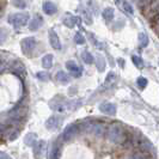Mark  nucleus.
<instances>
[{"mask_svg": "<svg viewBox=\"0 0 159 159\" xmlns=\"http://www.w3.org/2000/svg\"><path fill=\"white\" fill-rule=\"evenodd\" d=\"M29 20V15L28 13H13L7 18V22L12 24L15 28H22Z\"/></svg>", "mask_w": 159, "mask_h": 159, "instance_id": "20e7f679", "label": "nucleus"}, {"mask_svg": "<svg viewBox=\"0 0 159 159\" xmlns=\"http://www.w3.org/2000/svg\"><path fill=\"white\" fill-rule=\"evenodd\" d=\"M99 110L101 112L107 114V115H115L117 108L114 103H102L99 105Z\"/></svg>", "mask_w": 159, "mask_h": 159, "instance_id": "1a4fd4ad", "label": "nucleus"}, {"mask_svg": "<svg viewBox=\"0 0 159 159\" xmlns=\"http://www.w3.org/2000/svg\"><path fill=\"white\" fill-rule=\"evenodd\" d=\"M66 67H67L68 71L71 72V74L73 77H75V78L81 77V74H83V68H81L75 61H73V60L67 61V62H66Z\"/></svg>", "mask_w": 159, "mask_h": 159, "instance_id": "6e6552de", "label": "nucleus"}, {"mask_svg": "<svg viewBox=\"0 0 159 159\" xmlns=\"http://www.w3.org/2000/svg\"><path fill=\"white\" fill-rule=\"evenodd\" d=\"M132 61H133V64L135 65L138 68H143V59H141L139 55H133V56H132Z\"/></svg>", "mask_w": 159, "mask_h": 159, "instance_id": "a878e982", "label": "nucleus"}, {"mask_svg": "<svg viewBox=\"0 0 159 159\" xmlns=\"http://www.w3.org/2000/svg\"><path fill=\"white\" fill-rule=\"evenodd\" d=\"M102 16H103V18L105 20H111L112 18H114V8H111V7L104 8Z\"/></svg>", "mask_w": 159, "mask_h": 159, "instance_id": "393cba45", "label": "nucleus"}, {"mask_svg": "<svg viewBox=\"0 0 159 159\" xmlns=\"http://www.w3.org/2000/svg\"><path fill=\"white\" fill-rule=\"evenodd\" d=\"M78 17H73V16H71V15H65V17H64V19H62V23L67 26V28H74V25L77 24V19Z\"/></svg>", "mask_w": 159, "mask_h": 159, "instance_id": "4468645a", "label": "nucleus"}, {"mask_svg": "<svg viewBox=\"0 0 159 159\" xmlns=\"http://www.w3.org/2000/svg\"><path fill=\"white\" fill-rule=\"evenodd\" d=\"M138 145H139L140 150H141L143 152H148L152 148V143H150L147 139H143V138L138 141Z\"/></svg>", "mask_w": 159, "mask_h": 159, "instance_id": "f3484780", "label": "nucleus"}, {"mask_svg": "<svg viewBox=\"0 0 159 159\" xmlns=\"http://www.w3.org/2000/svg\"><path fill=\"white\" fill-rule=\"evenodd\" d=\"M136 84H138V86L140 89H145L146 85H147V79L143 78V77H139V78L136 79Z\"/></svg>", "mask_w": 159, "mask_h": 159, "instance_id": "7c9ffc66", "label": "nucleus"}, {"mask_svg": "<svg viewBox=\"0 0 159 159\" xmlns=\"http://www.w3.org/2000/svg\"><path fill=\"white\" fill-rule=\"evenodd\" d=\"M139 44H140V47L143 48L148 44V37L145 34H140L139 35Z\"/></svg>", "mask_w": 159, "mask_h": 159, "instance_id": "cd10ccee", "label": "nucleus"}, {"mask_svg": "<svg viewBox=\"0 0 159 159\" xmlns=\"http://www.w3.org/2000/svg\"><path fill=\"white\" fill-rule=\"evenodd\" d=\"M60 121H61V119H60L59 116H52V117H49V119L47 120L46 127H47L49 130H54V129H56V128L59 127Z\"/></svg>", "mask_w": 159, "mask_h": 159, "instance_id": "9b49d317", "label": "nucleus"}, {"mask_svg": "<svg viewBox=\"0 0 159 159\" xmlns=\"http://www.w3.org/2000/svg\"><path fill=\"white\" fill-rule=\"evenodd\" d=\"M49 42H50L52 47L54 48V49H57V50L61 49V42H60V39H59L57 34H56L54 30H49Z\"/></svg>", "mask_w": 159, "mask_h": 159, "instance_id": "9d476101", "label": "nucleus"}, {"mask_svg": "<svg viewBox=\"0 0 159 159\" xmlns=\"http://www.w3.org/2000/svg\"><path fill=\"white\" fill-rule=\"evenodd\" d=\"M74 42H75L77 44H84V43H85V37H84L80 32H77L75 36H74Z\"/></svg>", "mask_w": 159, "mask_h": 159, "instance_id": "c756f323", "label": "nucleus"}, {"mask_svg": "<svg viewBox=\"0 0 159 159\" xmlns=\"http://www.w3.org/2000/svg\"><path fill=\"white\" fill-rule=\"evenodd\" d=\"M11 132V126H8L7 123H0V138L10 135Z\"/></svg>", "mask_w": 159, "mask_h": 159, "instance_id": "412c9836", "label": "nucleus"}, {"mask_svg": "<svg viewBox=\"0 0 159 159\" xmlns=\"http://www.w3.org/2000/svg\"><path fill=\"white\" fill-rule=\"evenodd\" d=\"M122 7H123V10L127 12V13H129V15H133V12H134V10H133V7H132V5L128 2V1H126V0H123V2H122Z\"/></svg>", "mask_w": 159, "mask_h": 159, "instance_id": "c85d7f7f", "label": "nucleus"}, {"mask_svg": "<svg viewBox=\"0 0 159 159\" xmlns=\"http://www.w3.org/2000/svg\"><path fill=\"white\" fill-rule=\"evenodd\" d=\"M11 68H12V71L15 72L16 74L20 75V77H24V74H25V67H24V65L22 62L15 61L13 64L11 65Z\"/></svg>", "mask_w": 159, "mask_h": 159, "instance_id": "ddd939ff", "label": "nucleus"}, {"mask_svg": "<svg viewBox=\"0 0 159 159\" xmlns=\"http://www.w3.org/2000/svg\"><path fill=\"white\" fill-rule=\"evenodd\" d=\"M13 5L18 8L26 7V2H25V0H13Z\"/></svg>", "mask_w": 159, "mask_h": 159, "instance_id": "2f4dec72", "label": "nucleus"}, {"mask_svg": "<svg viewBox=\"0 0 159 159\" xmlns=\"http://www.w3.org/2000/svg\"><path fill=\"white\" fill-rule=\"evenodd\" d=\"M95 62L97 66V70L99 72L104 71L105 68V60H104V56L102 54H96L95 56Z\"/></svg>", "mask_w": 159, "mask_h": 159, "instance_id": "dca6fc26", "label": "nucleus"}, {"mask_svg": "<svg viewBox=\"0 0 159 159\" xmlns=\"http://www.w3.org/2000/svg\"><path fill=\"white\" fill-rule=\"evenodd\" d=\"M20 46H22V50H23L24 54L30 55L32 50L36 47V40H35V37H26V39L22 40Z\"/></svg>", "mask_w": 159, "mask_h": 159, "instance_id": "423d86ee", "label": "nucleus"}, {"mask_svg": "<svg viewBox=\"0 0 159 159\" xmlns=\"http://www.w3.org/2000/svg\"><path fill=\"white\" fill-rule=\"evenodd\" d=\"M42 24H43V19H42V17L35 16L31 19V22L29 23V29L32 30V31H35V30H37L39 28H41V25H42Z\"/></svg>", "mask_w": 159, "mask_h": 159, "instance_id": "f8f14e48", "label": "nucleus"}, {"mask_svg": "<svg viewBox=\"0 0 159 159\" xmlns=\"http://www.w3.org/2000/svg\"><path fill=\"white\" fill-rule=\"evenodd\" d=\"M5 37H6V34H5V31H4L2 29H0V43H2V42H4Z\"/></svg>", "mask_w": 159, "mask_h": 159, "instance_id": "72a5a7b5", "label": "nucleus"}, {"mask_svg": "<svg viewBox=\"0 0 159 159\" xmlns=\"http://www.w3.org/2000/svg\"><path fill=\"white\" fill-rule=\"evenodd\" d=\"M18 135H19V130H18V129H15V130H12V132L10 133V135H8V140H15Z\"/></svg>", "mask_w": 159, "mask_h": 159, "instance_id": "473e14b6", "label": "nucleus"}, {"mask_svg": "<svg viewBox=\"0 0 159 159\" xmlns=\"http://www.w3.org/2000/svg\"><path fill=\"white\" fill-rule=\"evenodd\" d=\"M43 12L46 15H54L56 12V6L52 2V1H44L43 4Z\"/></svg>", "mask_w": 159, "mask_h": 159, "instance_id": "2eb2a0df", "label": "nucleus"}, {"mask_svg": "<svg viewBox=\"0 0 159 159\" xmlns=\"http://www.w3.org/2000/svg\"><path fill=\"white\" fill-rule=\"evenodd\" d=\"M49 75H50L49 73H47V72H43V71L37 72V73H36L37 79L42 80V81H48V80L50 79V77H49Z\"/></svg>", "mask_w": 159, "mask_h": 159, "instance_id": "bb28decb", "label": "nucleus"}, {"mask_svg": "<svg viewBox=\"0 0 159 159\" xmlns=\"http://www.w3.org/2000/svg\"><path fill=\"white\" fill-rule=\"evenodd\" d=\"M81 59H83V61H84L85 64H88V65L93 64V61H95L92 54L89 53V52H83V53H81Z\"/></svg>", "mask_w": 159, "mask_h": 159, "instance_id": "5701e85b", "label": "nucleus"}, {"mask_svg": "<svg viewBox=\"0 0 159 159\" xmlns=\"http://www.w3.org/2000/svg\"><path fill=\"white\" fill-rule=\"evenodd\" d=\"M46 151H47V145H46V141H43V140H39V141H36V143H35V145H34V154H35L36 159L43 158V156H44Z\"/></svg>", "mask_w": 159, "mask_h": 159, "instance_id": "0eeeda50", "label": "nucleus"}, {"mask_svg": "<svg viewBox=\"0 0 159 159\" xmlns=\"http://www.w3.org/2000/svg\"><path fill=\"white\" fill-rule=\"evenodd\" d=\"M36 141L37 140H36V134L35 133H29L28 135L25 136V139H24V143H26L28 146H34Z\"/></svg>", "mask_w": 159, "mask_h": 159, "instance_id": "b1692460", "label": "nucleus"}, {"mask_svg": "<svg viewBox=\"0 0 159 159\" xmlns=\"http://www.w3.org/2000/svg\"><path fill=\"white\" fill-rule=\"evenodd\" d=\"M0 159H12V158L8 156L7 153H5V152H0Z\"/></svg>", "mask_w": 159, "mask_h": 159, "instance_id": "f704fd0d", "label": "nucleus"}, {"mask_svg": "<svg viewBox=\"0 0 159 159\" xmlns=\"http://www.w3.org/2000/svg\"><path fill=\"white\" fill-rule=\"evenodd\" d=\"M42 66L44 68H52L53 67V55L52 54H47L43 56L42 59Z\"/></svg>", "mask_w": 159, "mask_h": 159, "instance_id": "aec40b11", "label": "nucleus"}, {"mask_svg": "<svg viewBox=\"0 0 159 159\" xmlns=\"http://www.w3.org/2000/svg\"><path fill=\"white\" fill-rule=\"evenodd\" d=\"M79 130L89 134H93L96 138H102L107 132V126H105V122L101 120L88 117L81 121V123L79 125Z\"/></svg>", "mask_w": 159, "mask_h": 159, "instance_id": "f257e3e1", "label": "nucleus"}, {"mask_svg": "<svg viewBox=\"0 0 159 159\" xmlns=\"http://www.w3.org/2000/svg\"><path fill=\"white\" fill-rule=\"evenodd\" d=\"M26 108L25 105H22V104H17L16 107H13L10 111H8L7 116H8V121L6 122L8 126H16L17 123H19L25 117L26 115Z\"/></svg>", "mask_w": 159, "mask_h": 159, "instance_id": "7ed1b4c3", "label": "nucleus"}, {"mask_svg": "<svg viewBox=\"0 0 159 159\" xmlns=\"http://www.w3.org/2000/svg\"><path fill=\"white\" fill-rule=\"evenodd\" d=\"M115 80H116V74H115L114 72H110V73L107 75V79H105V81H104V84H103L104 89L110 88L111 85H114Z\"/></svg>", "mask_w": 159, "mask_h": 159, "instance_id": "6ab92c4d", "label": "nucleus"}, {"mask_svg": "<svg viewBox=\"0 0 159 159\" xmlns=\"http://www.w3.org/2000/svg\"><path fill=\"white\" fill-rule=\"evenodd\" d=\"M105 136H107L109 143H123L126 138H127V133H126L125 127L122 125H120L119 122H112L107 127Z\"/></svg>", "mask_w": 159, "mask_h": 159, "instance_id": "f03ea898", "label": "nucleus"}, {"mask_svg": "<svg viewBox=\"0 0 159 159\" xmlns=\"http://www.w3.org/2000/svg\"><path fill=\"white\" fill-rule=\"evenodd\" d=\"M126 159H150V157L146 152H136L133 154H129Z\"/></svg>", "mask_w": 159, "mask_h": 159, "instance_id": "4be33fe9", "label": "nucleus"}, {"mask_svg": "<svg viewBox=\"0 0 159 159\" xmlns=\"http://www.w3.org/2000/svg\"><path fill=\"white\" fill-rule=\"evenodd\" d=\"M78 132H79V126L77 123H72V125L67 126L64 129V132L61 134V139L64 141H68V140H71L72 138H74V136L77 135Z\"/></svg>", "mask_w": 159, "mask_h": 159, "instance_id": "39448f33", "label": "nucleus"}, {"mask_svg": "<svg viewBox=\"0 0 159 159\" xmlns=\"http://www.w3.org/2000/svg\"><path fill=\"white\" fill-rule=\"evenodd\" d=\"M56 80L59 81V83H61V84H67V83H70V75L64 71H60L56 73Z\"/></svg>", "mask_w": 159, "mask_h": 159, "instance_id": "a211bd4d", "label": "nucleus"}]
</instances>
